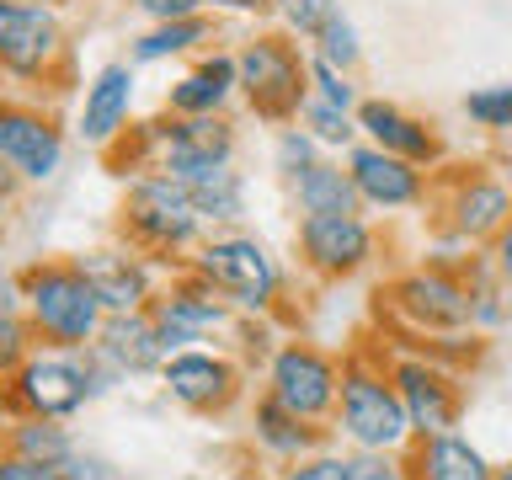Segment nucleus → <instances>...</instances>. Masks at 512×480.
<instances>
[{
  "label": "nucleus",
  "mask_w": 512,
  "mask_h": 480,
  "mask_svg": "<svg viewBox=\"0 0 512 480\" xmlns=\"http://www.w3.org/2000/svg\"><path fill=\"white\" fill-rule=\"evenodd\" d=\"M22 315L48 347H91L107 320L80 267H38L22 283Z\"/></svg>",
  "instance_id": "f03ea898"
},
{
  "label": "nucleus",
  "mask_w": 512,
  "mask_h": 480,
  "mask_svg": "<svg viewBox=\"0 0 512 480\" xmlns=\"http://www.w3.org/2000/svg\"><path fill=\"white\" fill-rule=\"evenodd\" d=\"M160 379H166V395L171 400H182V406L192 411H208V406H219L224 395H230V363L214 358V352H198V347H182V352H171L166 363H160Z\"/></svg>",
  "instance_id": "4468645a"
},
{
  "label": "nucleus",
  "mask_w": 512,
  "mask_h": 480,
  "mask_svg": "<svg viewBox=\"0 0 512 480\" xmlns=\"http://www.w3.org/2000/svg\"><path fill=\"white\" fill-rule=\"evenodd\" d=\"M128 224L150 246H187L198 235V208H192L187 187L176 176L155 171V176H139L128 187Z\"/></svg>",
  "instance_id": "39448f33"
},
{
  "label": "nucleus",
  "mask_w": 512,
  "mask_h": 480,
  "mask_svg": "<svg viewBox=\"0 0 512 480\" xmlns=\"http://www.w3.org/2000/svg\"><path fill=\"white\" fill-rule=\"evenodd\" d=\"M400 304L422 326H464V320H475V299L454 278H443V272H416V278H406L400 283Z\"/></svg>",
  "instance_id": "a211bd4d"
},
{
  "label": "nucleus",
  "mask_w": 512,
  "mask_h": 480,
  "mask_svg": "<svg viewBox=\"0 0 512 480\" xmlns=\"http://www.w3.org/2000/svg\"><path fill=\"white\" fill-rule=\"evenodd\" d=\"M358 123H363V134L374 139L379 150H390V155H400V160L432 155V134H427L422 123H411L406 112H395L390 102H363Z\"/></svg>",
  "instance_id": "aec40b11"
},
{
  "label": "nucleus",
  "mask_w": 512,
  "mask_h": 480,
  "mask_svg": "<svg viewBox=\"0 0 512 480\" xmlns=\"http://www.w3.org/2000/svg\"><path fill=\"white\" fill-rule=\"evenodd\" d=\"M459 230L464 235H491V230H502L507 214H512V192L507 187H496V182H470L459 192Z\"/></svg>",
  "instance_id": "a878e982"
},
{
  "label": "nucleus",
  "mask_w": 512,
  "mask_h": 480,
  "mask_svg": "<svg viewBox=\"0 0 512 480\" xmlns=\"http://www.w3.org/2000/svg\"><path fill=\"white\" fill-rule=\"evenodd\" d=\"M352 182H358V198L379 203V208H406L422 192V176L411 171V160L379 150V144L352 150Z\"/></svg>",
  "instance_id": "dca6fc26"
},
{
  "label": "nucleus",
  "mask_w": 512,
  "mask_h": 480,
  "mask_svg": "<svg viewBox=\"0 0 512 480\" xmlns=\"http://www.w3.org/2000/svg\"><path fill=\"white\" fill-rule=\"evenodd\" d=\"M203 38H208V22H203V16L160 22L155 32H144V38L134 43V59H139V64H155V59H166V54H187V48L203 43Z\"/></svg>",
  "instance_id": "cd10ccee"
},
{
  "label": "nucleus",
  "mask_w": 512,
  "mask_h": 480,
  "mask_svg": "<svg viewBox=\"0 0 512 480\" xmlns=\"http://www.w3.org/2000/svg\"><path fill=\"white\" fill-rule=\"evenodd\" d=\"M0 480H70V470H64V464L27 459V454H16V448H6V454H0Z\"/></svg>",
  "instance_id": "2f4dec72"
},
{
  "label": "nucleus",
  "mask_w": 512,
  "mask_h": 480,
  "mask_svg": "<svg viewBox=\"0 0 512 480\" xmlns=\"http://www.w3.org/2000/svg\"><path fill=\"white\" fill-rule=\"evenodd\" d=\"M230 150H235V139H230V128H224L214 112H203V118H182L166 139H160V171L176 176V182L187 187V182H198L203 171L230 166Z\"/></svg>",
  "instance_id": "1a4fd4ad"
},
{
  "label": "nucleus",
  "mask_w": 512,
  "mask_h": 480,
  "mask_svg": "<svg viewBox=\"0 0 512 480\" xmlns=\"http://www.w3.org/2000/svg\"><path fill=\"white\" fill-rule=\"evenodd\" d=\"M256 438H262L272 454H299V448L315 443V432L304 427V416H294L288 406H278V400H262V406H256Z\"/></svg>",
  "instance_id": "bb28decb"
},
{
  "label": "nucleus",
  "mask_w": 512,
  "mask_h": 480,
  "mask_svg": "<svg viewBox=\"0 0 512 480\" xmlns=\"http://www.w3.org/2000/svg\"><path fill=\"white\" fill-rule=\"evenodd\" d=\"M294 187H299L304 214H358V182H352V171L310 166L294 176Z\"/></svg>",
  "instance_id": "4be33fe9"
},
{
  "label": "nucleus",
  "mask_w": 512,
  "mask_h": 480,
  "mask_svg": "<svg viewBox=\"0 0 512 480\" xmlns=\"http://www.w3.org/2000/svg\"><path fill=\"white\" fill-rule=\"evenodd\" d=\"M112 368L96 347H32L11 374V400L27 416H75L86 400L112 390Z\"/></svg>",
  "instance_id": "f257e3e1"
},
{
  "label": "nucleus",
  "mask_w": 512,
  "mask_h": 480,
  "mask_svg": "<svg viewBox=\"0 0 512 480\" xmlns=\"http://www.w3.org/2000/svg\"><path fill=\"white\" fill-rule=\"evenodd\" d=\"M6 214H11V198L0 192V235H6Z\"/></svg>",
  "instance_id": "ea45409f"
},
{
  "label": "nucleus",
  "mask_w": 512,
  "mask_h": 480,
  "mask_svg": "<svg viewBox=\"0 0 512 480\" xmlns=\"http://www.w3.org/2000/svg\"><path fill=\"white\" fill-rule=\"evenodd\" d=\"M219 320H224V304L214 294H192V288H182V294H171V299L155 304V326H160V336H166L171 352H182L187 342H198L203 331L219 326Z\"/></svg>",
  "instance_id": "6ab92c4d"
},
{
  "label": "nucleus",
  "mask_w": 512,
  "mask_h": 480,
  "mask_svg": "<svg viewBox=\"0 0 512 480\" xmlns=\"http://www.w3.org/2000/svg\"><path fill=\"white\" fill-rule=\"evenodd\" d=\"M496 267H502V278L512 283V230H502V246H496Z\"/></svg>",
  "instance_id": "58836bf2"
},
{
  "label": "nucleus",
  "mask_w": 512,
  "mask_h": 480,
  "mask_svg": "<svg viewBox=\"0 0 512 480\" xmlns=\"http://www.w3.org/2000/svg\"><path fill=\"white\" fill-rule=\"evenodd\" d=\"M6 448H16L27 459H48V464H70L80 454L70 427H59V416H27V422H16Z\"/></svg>",
  "instance_id": "b1692460"
},
{
  "label": "nucleus",
  "mask_w": 512,
  "mask_h": 480,
  "mask_svg": "<svg viewBox=\"0 0 512 480\" xmlns=\"http://www.w3.org/2000/svg\"><path fill=\"white\" fill-rule=\"evenodd\" d=\"M235 80H240L235 59H208L203 70H192L187 80H176V86H171V112H182V118H203V112H214L224 96L235 91Z\"/></svg>",
  "instance_id": "412c9836"
},
{
  "label": "nucleus",
  "mask_w": 512,
  "mask_h": 480,
  "mask_svg": "<svg viewBox=\"0 0 512 480\" xmlns=\"http://www.w3.org/2000/svg\"><path fill=\"white\" fill-rule=\"evenodd\" d=\"M134 6L144 16H155V22H182V16H192L203 0H134Z\"/></svg>",
  "instance_id": "e433bc0d"
},
{
  "label": "nucleus",
  "mask_w": 512,
  "mask_h": 480,
  "mask_svg": "<svg viewBox=\"0 0 512 480\" xmlns=\"http://www.w3.org/2000/svg\"><path fill=\"white\" fill-rule=\"evenodd\" d=\"M75 267L86 272V283L96 288L107 315L144 310V299H150V272L123 251H86V256H75Z\"/></svg>",
  "instance_id": "2eb2a0df"
},
{
  "label": "nucleus",
  "mask_w": 512,
  "mask_h": 480,
  "mask_svg": "<svg viewBox=\"0 0 512 480\" xmlns=\"http://www.w3.org/2000/svg\"><path fill=\"white\" fill-rule=\"evenodd\" d=\"M64 470H70V480H118L102 459H91V454H75L70 464H64Z\"/></svg>",
  "instance_id": "4c0bfd02"
},
{
  "label": "nucleus",
  "mask_w": 512,
  "mask_h": 480,
  "mask_svg": "<svg viewBox=\"0 0 512 480\" xmlns=\"http://www.w3.org/2000/svg\"><path fill=\"white\" fill-rule=\"evenodd\" d=\"M336 368L320 358L315 347H283L278 358H272V400L288 406L294 416L304 422H315V416H326L336 406Z\"/></svg>",
  "instance_id": "0eeeda50"
},
{
  "label": "nucleus",
  "mask_w": 512,
  "mask_h": 480,
  "mask_svg": "<svg viewBox=\"0 0 512 480\" xmlns=\"http://www.w3.org/2000/svg\"><path fill=\"white\" fill-rule=\"evenodd\" d=\"M342 432L363 454H390L411 438V416H406V400H400L395 384H384L363 368H352L342 379Z\"/></svg>",
  "instance_id": "7ed1b4c3"
},
{
  "label": "nucleus",
  "mask_w": 512,
  "mask_h": 480,
  "mask_svg": "<svg viewBox=\"0 0 512 480\" xmlns=\"http://www.w3.org/2000/svg\"><path fill=\"white\" fill-rule=\"evenodd\" d=\"M310 75H315V86H320V102H336V107H352V86L342 80V70L326 59H315L310 64Z\"/></svg>",
  "instance_id": "72a5a7b5"
},
{
  "label": "nucleus",
  "mask_w": 512,
  "mask_h": 480,
  "mask_svg": "<svg viewBox=\"0 0 512 480\" xmlns=\"http://www.w3.org/2000/svg\"><path fill=\"white\" fill-rule=\"evenodd\" d=\"M278 160H283V171H310L315 166V144H310V134H299V128H288L283 134V144H278Z\"/></svg>",
  "instance_id": "f704fd0d"
},
{
  "label": "nucleus",
  "mask_w": 512,
  "mask_h": 480,
  "mask_svg": "<svg viewBox=\"0 0 512 480\" xmlns=\"http://www.w3.org/2000/svg\"><path fill=\"white\" fill-rule=\"evenodd\" d=\"M128 107H134V70L128 64H107L96 70V80L86 86V102H80V139L86 144H112L118 128L128 123Z\"/></svg>",
  "instance_id": "ddd939ff"
},
{
  "label": "nucleus",
  "mask_w": 512,
  "mask_h": 480,
  "mask_svg": "<svg viewBox=\"0 0 512 480\" xmlns=\"http://www.w3.org/2000/svg\"><path fill=\"white\" fill-rule=\"evenodd\" d=\"M283 16L294 22L299 32H310V38H320V27L336 16V0H283Z\"/></svg>",
  "instance_id": "473e14b6"
},
{
  "label": "nucleus",
  "mask_w": 512,
  "mask_h": 480,
  "mask_svg": "<svg viewBox=\"0 0 512 480\" xmlns=\"http://www.w3.org/2000/svg\"><path fill=\"white\" fill-rule=\"evenodd\" d=\"M422 480H491V470L480 459V448L443 432V438H427L422 448Z\"/></svg>",
  "instance_id": "5701e85b"
},
{
  "label": "nucleus",
  "mask_w": 512,
  "mask_h": 480,
  "mask_svg": "<svg viewBox=\"0 0 512 480\" xmlns=\"http://www.w3.org/2000/svg\"><path fill=\"white\" fill-rule=\"evenodd\" d=\"M496 480H512V470H502V475H496Z\"/></svg>",
  "instance_id": "79ce46f5"
},
{
  "label": "nucleus",
  "mask_w": 512,
  "mask_h": 480,
  "mask_svg": "<svg viewBox=\"0 0 512 480\" xmlns=\"http://www.w3.org/2000/svg\"><path fill=\"white\" fill-rule=\"evenodd\" d=\"M59 48V22L48 6H16L0 0V64L16 75H38Z\"/></svg>",
  "instance_id": "9b49d317"
},
{
  "label": "nucleus",
  "mask_w": 512,
  "mask_h": 480,
  "mask_svg": "<svg viewBox=\"0 0 512 480\" xmlns=\"http://www.w3.org/2000/svg\"><path fill=\"white\" fill-rule=\"evenodd\" d=\"M235 64H240V86L256 96V107H262V112L278 118V112H294L299 107V96H304V64H299V54L288 43L262 38V43H251Z\"/></svg>",
  "instance_id": "6e6552de"
},
{
  "label": "nucleus",
  "mask_w": 512,
  "mask_h": 480,
  "mask_svg": "<svg viewBox=\"0 0 512 480\" xmlns=\"http://www.w3.org/2000/svg\"><path fill=\"white\" fill-rule=\"evenodd\" d=\"M395 390H400V400H406L411 432H422V438H443V432L454 427V390H448V379L438 374V368L400 363Z\"/></svg>",
  "instance_id": "f3484780"
},
{
  "label": "nucleus",
  "mask_w": 512,
  "mask_h": 480,
  "mask_svg": "<svg viewBox=\"0 0 512 480\" xmlns=\"http://www.w3.org/2000/svg\"><path fill=\"white\" fill-rule=\"evenodd\" d=\"M198 272L208 278V288L224 299H235L240 310H267L278 294V267H272L267 246H256L246 235H219L208 240L198 256Z\"/></svg>",
  "instance_id": "20e7f679"
},
{
  "label": "nucleus",
  "mask_w": 512,
  "mask_h": 480,
  "mask_svg": "<svg viewBox=\"0 0 512 480\" xmlns=\"http://www.w3.org/2000/svg\"><path fill=\"white\" fill-rule=\"evenodd\" d=\"M16 6H59V0H16Z\"/></svg>",
  "instance_id": "a19ab883"
},
{
  "label": "nucleus",
  "mask_w": 512,
  "mask_h": 480,
  "mask_svg": "<svg viewBox=\"0 0 512 480\" xmlns=\"http://www.w3.org/2000/svg\"><path fill=\"white\" fill-rule=\"evenodd\" d=\"M304 123L315 128V139L320 144H347L352 139V123H347V107H336V102H304Z\"/></svg>",
  "instance_id": "7c9ffc66"
},
{
  "label": "nucleus",
  "mask_w": 512,
  "mask_h": 480,
  "mask_svg": "<svg viewBox=\"0 0 512 480\" xmlns=\"http://www.w3.org/2000/svg\"><path fill=\"white\" fill-rule=\"evenodd\" d=\"M299 240H304V251H310V262L326 267V272H352V267L368 262V251H374L368 224L358 214H310Z\"/></svg>",
  "instance_id": "f8f14e48"
},
{
  "label": "nucleus",
  "mask_w": 512,
  "mask_h": 480,
  "mask_svg": "<svg viewBox=\"0 0 512 480\" xmlns=\"http://www.w3.org/2000/svg\"><path fill=\"white\" fill-rule=\"evenodd\" d=\"M464 112L486 128H512V86H486L464 96Z\"/></svg>",
  "instance_id": "c85d7f7f"
},
{
  "label": "nucleus",
  "mask_w": 512,
  "mask_h": 480,
  "mask_svg": "<svg viewBox=\"0 0 512 480\" xmlns=\"http://www.w3.org/2000/svg\"><path fill=\"white\" fill-rule=\"evenodd\" d=\"M0 160L22 182H54L64 166V139L43 112L27 107H0Z\"/></svg>",
  "instance_id": "423d86ee"
},
{
  "label": "nucleus",
  "mask_w": 512,
  "mask_h": 480,
  "mask_svg": "<svg viewBox=\"0 0 512 480\" xmlns=\"http://www.w3.org/2000/svg\"><path fill=\"white\" fill-rule=\"evenodd\" d=\"M315 43H320V59L336 64V70H347V64L358 59V32H352V22H347L342 11H336L331 22L320 27V38H315Z\"/></svg>",
  "instance_id": "c756f323"
},
{
  "label": "nucleus",
  "mask_w": 512,
  "mask_h": 480,
  "mask_svg": "<svg viewBox=\"0 0 512 480\" xmlns=\"http://www.w3.org/2000/svg\"><path fill=\"white\" fill-rule=\"evenodd\" d=\"M91 347L102 352V363H107L118 379H128V374H155V368L171 358V347H166V336H160L155 315H144V310L107 315V320H102V336H96Z\"/></svg>",
  "instance_id": "9d476101"
},
{
  "label": "nucleus",
  "mask_w": 512,
  "mask_h": 480,
  "mask_svg": "<svg viewBox=\"0 0 512 480\" xmlns=\"http://www.w3.org/2000/svg\"><path fill=\"white\" fill-rule=\"evenodd\" d=\"M288 480H352V464L347 459H310V464H299Z\"/></svg>",
  "instance_id": "c9c22d12"
},
{
  "label": "nucleus",
  "mask_w": 512,
  "mask_h": 480,
  "mask_svg": "<svg viewBox=\"0 0 512 480\" xmlns=\"http://www.w3.org/2000/svg\"><path fill=\"white\" fill-rule=\"evenodd\" d=\"M187 198L198 208V219H240V203H246V182L230 171V166H214L203 171L198 182H187Z\"/></svg>",
  "instance_id": "393cba45"
}]
</instances>
